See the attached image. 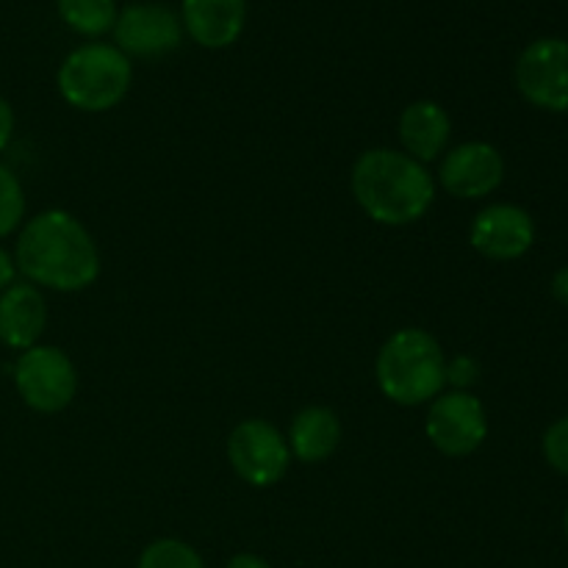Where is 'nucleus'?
<instances>
[{"instance_id": "obj_1", "label": "nucleus", "mask_w": 568, "mask_h": 568, "mask_svg": "<svg viewBox=\"0 0 568 568\" xmlns=\"http://www.w3.org/2000/svg\"><path fill=\"white\" fill-rule=\"evenodd\" d=\"M14 264L37 288L72 294L100 277V250L92 233L70 211L50 209L22 225Z\"/></svg>"}, {"instance_id": "obj_2", "label": "nucleus", "mask_w": 568, "mask_h": 568, "mask_svg": "<svg viewBox=\"0 0 568 568\" xmlns=\"http://www.w3.org/2000/svg\"><path fill=\"white\" fill-rule=\"evenodd\" d=\"M349 189L361 211L386 227L414 225L436 200L430 170L394 148L364 150L349 172Z\"/></svg>"}, {"instance_id": "obj_3", "label": "nucleus", "mask_w": 568, "mask_h": 568, "mask_svg": "<svg viewBox=\"0 0 568 568\" xmlns=\"http://www.w3.org/2000/svg\"><path fill=\"white\" fill-rule=\"evenodd\" d=\"M375 381L394 405L433 403L447 386V355L436 336L422 327H403L377 353Z\"/></svg>"}, {"instance_id": "obj_4", "label": "nucleus", "mask_w": 568, "mask_h": 568, "mask_svg": "<svg viewBox=\"0 0 568 568\" xmlns=\"http://www.w3.org/2000/svg\"><path fill=\"white\" fill-rule=\"evenodd\" d=\"M59 92L72 109L100 114L128 98L133 81L131 59L116 44L92 42L72 50L59 67Z\"/></svg>"}, {"instance_id": "obj_5", "label": "nucleus", "mask_w": 568, "mask_h": 568, "mask_svg": "<svg viewBox=\"0 0 568 568\" xmlns=\"http://www.w3.org/2000/svg\"><path fill=\"white\" fill-rule=\"evenodd\" d=\"M14 386L37 414H61L78 394V369L64 349L37 344L17 358Z\"/></svg>"}, {"instance_id": "obj_6", "label": "nucleus", "mask_w": 568, "mask_h": 568, "mask_svg": "<svg viewBox=\"0 0 568 568\" xmlns=\"http://www.w3.org/2000/svg\"><path fill=\"white\" fill-rule=\"evenodd\" d=\"M227 460L239 480L253 488H270L286 477L292 453L272 422L244 419L227 436Z\"/></svg>"}, {"instance_id": "obj_7", "label": "nucleus", "mask_w": 568, "mask_h": 568, "mask_svg": "<svg viewBox=\"0 0 568 568\" xmlns=\"http://www.w3.org/2000/svg\"><path fill=\"white\" fill-rule=\"evenodd\" d=\"M425 433L442 455L466 458L486 442V408L471 392H442L427 410Z\"/></svg>"}, {"instance_id": "obj_8", "label": "nucleus", "mask_w": 568, "mask_h": 568, "mask_svg": "<svg viewBox=\"0 0 568 568\" xmlns=\"http://www.w3.org/2000/svg\"><path fill=\"white\" fill-rule=\"evenodd\" d=\"M516 87L536 109L564 114L568 111V42L536 39L516 61Z\"/></svg>"}, {"instance_id": "obj_9", "label": "nucleus", "mask_w": 568, "mask_h": 568, "mask_svg": "<svg viewBox=\"0 0 568 568\" xmlns=\"http://www.w3.org/2000/svg\"><path fill=\"white\" fill-rule=\"evenodd\" d=\"M114 42L128 59H161L181 48V14L164 3H131L116 14Z\"/></svg>"}, {"instance_id": "obj_10", "label": "nucleus", "mask_w": 568, "mask_h": 568, "mask_svg": "<svg viewBox=\"0 0 568 568\" xmlns=\"http://www.w3.org/2000/svg\"><path fill=\"white\" fill-rule=\"evenodd\" d=\"M505 181V159L494 144L464 142L442 155L438 183L458 200H480L497 192Z\"/></svg>"}, {"instance_id": "obj_11", "label": "nucleus", "mask_w": 568, "mask_h": 568, "mask_svg": "<svg viewBox=\"0 0 568 568\" xmlns=\"http://www.w3.org/2000/svg\"><path fill=\"white\" fill-rule=\"evenodd\" d=\"M469 242L483 258L516 261L536 242V222L525 209L510 203L486 205L469 227Z\"/></svg>"}, {"instance_id": "obj_12", "label": "nucleus", "mask_w": 568, "mask_h": 568, "mask_svg": "<svg viewBox=\"0 0 568 568\" xmlns=\"http://www.w3.org/2000/svg\"><path fill=\"white\" fill-rule=\"evenodd\" d=\"M48 327V303L33 283H11L0 292V344L26 353L37 347Z\"/></svg>"}, {"instance_id": "obj_13", "label": "nucleus", "mask_w": 568, "mask_h": 568, "mask_svg": "<svg viewBox=\"0 0 568 568\" xmlns=\"http://www.w3.org/2000/svg\"><path fill=\"white\" fill-rule=\"evenodd\" d=\"M244 20H247L244 0H183L181 3L183 33H189L200 48H231L242 37Z\"/></svg>"}, {"instance_id": "obj_14", "label": "nucleus", "mask_w": 568, "mask_h": 568, "mask_svg": "<svg viewBox=\"0 0 568 568\" xmlns=\"http://www.w3.org/2000/svg\"><path fill=\"white\" fill-rule=\"evenodd\" d=\"M449 136H453V122L444 105L433 100H416L399 114V142L403 153L416 159L419 164H430L438 155L447 153Z\"/></svg>"}, {"instance_id": "obj_15", "label": "nucleus", "mask_w": 568, "mask_h": 568, "mask_svg": "<svg viewBox=\"0 0 568 568\" xmlns=\"http://www.w3.org/2000/svg\"><path fill=\"white\" fill-rule=\"evenodd\" d=\"M286 444L288 453L303 464H322L342 444V419L333 408L308 405L292 419Z\"/></svg>"}, {"instance_id": "obj_16", "label": "nucleus", "mask_w": 568, "mask_h": 568, "mask_svg": "<svg viewBox=\"0 0 568 568\" xmlns=\"http://www.w3.org/2000/svg\"><path fill=\"white\" fill-rule=\"evenodd\" d=\"M59 17L75 33L89 39H98L109 33L116 22V3L114 0H55Z\"/></svg>"}, {"instance_id": "obj_17", "label": "nucleus", "mask_w": 568, "mask_h": 568, "mask_svg": "<svg viewBox=\"0 0 568 568\" xmlns=\"http://www.w3.org/2000/svg\"><path fill=\"white\" fill-rule=\"evenodd\" d=\"M136 568H205V564L192 544L181 538H159L144 547Z\"/></svg>"}, {"instance_id": "obj_18", "label": "nucleus", "mask_w": 568, "mask_h": 568, "mask_svg": "<svg viewBox=\"0 0 568 568\" xmlns=\"http://www.w3.org/2000/svg\"><path fill=\"white\" fill-rule=\"evenodd\" d=\"M26 220V192L14 172L0 164V239L11 236Z\"/></svg>"}, {"instance_id": "obj_19", "label": "nucleus", "mask_w": 568, "mask_h": 568, "mask_svg": "<svg viewBox=\"0 0 568 568\" xmlns=\"http://www.w3.org/2000/svg\"><path fill=\"white\" fill-rule=\"evenodd\" d=\"M544 458L555 471L568 477V416L555 422L547 433H544Z\"/></svg>"}, {"instance_id": "obj_20", "label": "nucleus", "mask_w": 568, "mask_h": 568, "mask_svg": "<svg viewBox=\"0 0 568 568\" xmlns=\"http://www.w3.org/2000/svg\"><path fill=\"white\" fill-rule=\"evenodd\" d=\"M477 375H480V366L469 355L447 361V386H453V392H469V386L477 383Z\"/></svg>"}, {"instance_id": "obj_21", "label": "nucleus", "mask_w": 568, "mask_h": 568, "mask_svg": "<svg viewBox=\"0 0 568 568\" xmlns=\"http://www.w3.org/2000/svg\"><path fill=\"white\" fill-rule=\"evenodd\" d=\"M11 136H14V109L9 105V100L0 98V153L9 148Z\"/></svg>"}, {"instance_id": "obj_22", "label": "nucleus", "mask_w": 568, "mask_h": 568, "mask_svg": "<svg viewBox=\"0 0 568 568\" xmlns=\"http://www.w3.org/2000/svg\"><path fill=\"white\" fill-rule=\"evenodd\" d=\"M17 277V264H14V255L9 253V250L0 244V292H6V288L14 283Z\"/></svg>"}, {"instance_id": "obj_23", "label": "nucleus", "mask_w": 568, "mask_h": 568, "mask_svg": "<svg viewBox=\"0 0 568 568\" xmlns=\"http://www.w3.org/2000/svg\"><path fill=\"white\" fill-rule=\"evenodd\" d=\"M225 568H272V566L266 564L264 558H258V555L242 552V555H233V558L227 560Z\"/></svg>"}, {"instance_id": "obj_24", "label": "nucleus", "mask_w": 568, "mask_h": 568, "mask_svg": "<svg viewBox=\"0 0 568 568\" xmlns=\"http://www.w3.org/2000/svg\"><path fill=\"white\" fill-rule=\"evenodd\" d=\"M552 297L558 300L560 305H566V308H568V266H564V270L555 272V277H552Z\"/></svg>"}, {"instance_id": "obj_25", "label": "nucleus", "mask_w": 568, "mask_h": 568, "mask_svg": "<svg viewBox=\"0 0 568 568\" xmlns=\"http://www.w3.org/2000/svg\"><path fill=\"white\" fill-rule=\"evenodd\" d=\"M564 532H566V538H568V508H566V514H564Z\"/></svg>"}]
</instances>
